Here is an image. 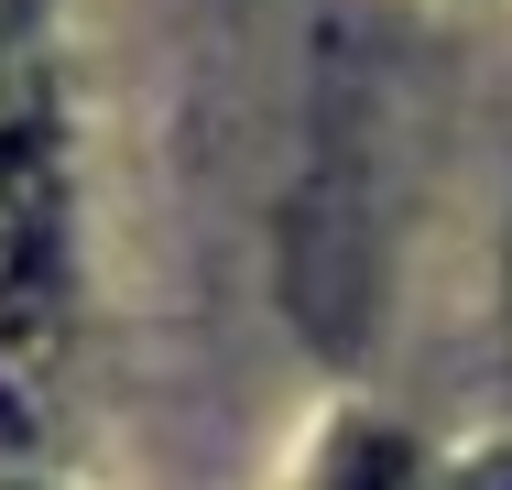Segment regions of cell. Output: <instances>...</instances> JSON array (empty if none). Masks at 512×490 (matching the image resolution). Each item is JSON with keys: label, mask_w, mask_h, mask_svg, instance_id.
<instances>
[{"label": "cell", "mask_w": 512, "mask_h": 490, "mask_svg": "<svg viewBox=\"0 0 512 490\" xmlns=\"http://www.w3.org/2000/svg\"><path fill=\"white\" fill-rule=\"evenodd\" d=\"M327 490H414V458L393 436H338V458H327Z\"/></svg>", "instance_id": "cell-2"}, {"label": "cell", "mask_w": 512, "mask_h": 490, "mask_svg": "<svg viewBox=\"0 0 512 490\" xmlns=\"http://www.w3.org/2000/svg\"><path fill=\"white\" fill-rule=\"evenodd\" d=\"M469 490H512V458H502V469H480V480H469Z\"/></svg>", "instance_id": "cell-3"}, {"label": "cell", "mask_w": 512, "mask_h": 490, "mask_svg": "<svg viewBox=\"0 0 512 490\" xmlns=\"http://www.w3.org/2000/svg\"><path fill=\"white\" fill-rule=\"evenodd\" d=\"M44 229H55V164H44V98L11 55V11H0V327L44 273Z\"/></svg>", "instance_id": "cell-1"}]
</instances>
